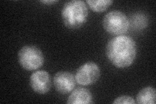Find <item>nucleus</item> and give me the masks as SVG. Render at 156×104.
Here are the masks:
<instances>
[{
    "label": "nucleus",
    "instance_id": "8",
    "mask_svg": "<svg viewBox=\"0 0 156 104\" xmlns=\"http://www.w3.org/2000/svg\"><path fill=\"white\" fill-rule=\"evenodd\" d=\"M92 103V95L90 91L84 87H78L73 90L67 100L68 104H89Z\"/></svg>",
    "mask_w": 156,
    "mask_h": 104
},
{
    "label": "nucleus",
    "instance_id": "1",
    "mask_svg": "<svg viewBox=\"0 0 156 104\" xmlns=\"http://www.w3.org/2000/svg\"><path fill=\"white\" fill-rule=\"evenodd\" d=\"M105 54L115 67L126 68L130 66L136 56V44L130 37L119 35L107 42Z\"/></svg>",
    "mask_w": 156,
    "mask_h": 104
},
{
    "label": "nucleus",
    "instance_id": "5",
    "mask_svg": "<svg viewBox=\"0 0 156 104\" xmlns=\"http://www.w3.org/2000/svg\"><path fill=\"white\" fill-rule=\"evenodd\" d=\"M100 77V69L94 62H87L77 69L75 75L76 82L82 86L92 85Z\"/></svg>",
    "mask_w": 156,
    "mask_h": 104
},
{
    "label": "nucleus",
    "instance_id": "11",
    "mask_svg": "<svg viewBox=\"0 0 156 104\" xmlns=\"http://www.w3.org/2000/svg\"><path fill=\"white\" fill-rule=\"evenodd\" d=\"M113 103L114 104H121V103H129V104H134L135 103V100L134 98L129 96H120L116 98L113 101Z\"/></svg>",
    "mask_w": 156,
    "mask_h": 104
},
{
    "label": "nucleus",
    "instance_id": "9",
    "mask_svg": "<svg viewBox=\"0 0 156 104\" xmlns=\"http://www.w3.org/2000/svg\"><path fill=\"white\" fill-rule=\"evenodd\" d=\"M155 88L152 87H146L139 91L136 101L139 104H155Z\"/></svg>",
    "mask_w": 156,
    "mask_h": 104
},
{
    "label": "nucleus",
    "instance_id": "10",
    "mask_svg": "<svg viewBox=\"0 0 156 104\" xmlns=\"http://www.w3.org/2000/svg\"><path fill=\"white\" fill-rule=\"evenodd\" d=\"M86 3L92 11L95 13L105 12L113 3L112 0H87Z\"/></svg>",
    "mask_w": 156,
    "mask_h": 104
},
{
    "label": "nucleus",
    "instance_id": "6",
    "mask_svg": "<svg viewBox=\"0 0 156 104\" xmlns=\"http://www.w3.org/2000/svg\"><path fill=\"white\" fill-rule=\"evenodd\" d=\"M29 85L34 92L39 95H45L50 91L51 87V76L45 70L36 71L30 76Z\"/></svg>",
    "mask_w": 156,
    "mask_h": 104
},
{
    "label": "nucleus",
    "instance_id": "4",
    "mask_svg": "<svg viewBox=\"0 0 156 104\" xmlns=\"http://www.w3.org/2000/svg\"><path fill=\"white\" fill-rule=\"evenodd\" d=\"M102 24L107 33L119 36L123 35L128 31L129 20L124 13L116 10L105 14Z\"/></svg>",
    "mask_w": 156,
    "mask_h": 104
},
{
    "label": "nucleus",
    "instance_id": "2",
    "mask_svg": "<svg viewBox=\"0 0 156 104\" xmlns=\"http://www.w3.org/2000/svg\"><path fill=\"white\" fill-rule=\"evenodd\" d=\"M89 11L85 2L72 0L65 3L61 10V19L66 27L76 29L87 22Z\"/></svg>",
    "mask_w": 156,
    "mask_h": 104
},
{
    "label": "nucleus",
    "instance_id": "12",
    "mask_svg": "<svg viewBox=\"0 0 156 104\" xmlns=\"http://www.w3.org/2000/svg\"><path fill=\"white\" fill-rule=\"evenodd\" d=\"M40 2L46 5H53L57 3L58 1H57V0H47V1L46 0H44V1H40Z\"/></svg>",
    "mask_w": 156,
    "mask_h": 104
},
{
    "label": "nucleus",
    "instance_id": "7",
    "mask_svg": "<svg viewBox=\"0 0 156 104\" xmlns=\"http://www.w3.org/2000/svg\"><path fill=\"white\" fill-rule=\"evenodd\" d=\"M76 82L75 76L69 72H58L53 77V85L55 90L62 95H66L74 90Z\"/></svg>",
    "mask_w": 156,
    "mask_h": 104
},
{
    "label": "nucleus",
    "instance_id": "3",
    "mask_svg": "<svg viewBox=\"0 0 156 104\" xmlns=\"http://www.w3.org/2000/svg\"><path fill=\"white\" fill-rule=\"evenodd\" d=\"M18 59L20 65L27 71L37 70L44 63L42 52L34 45L23 46L18 52Z\"/></svg>",
    "mask_w": 156,
    "mask_h": 104
}]
</instances>
